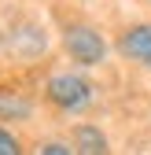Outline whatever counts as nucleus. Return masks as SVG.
Instances as JSON below:
<instances>
[{"instance_id": "nucleus-2", "label": "nucleus", "mask_w": 151, "mask_h": 155, "mask_svg": "<svg viewBox=\"0 0 151 155\" xmlns=\"http://www.w3.org/2000/svg\"><path fill=\"white\" fill-rule=\"evenodd\" d=\"M63 45L70 52V59H78L81 67H96V63H103V55H107V41L92 26H70L63 33Z\"/></svg>"}, {"instance_id": "nucleus-3", "label": "nucleus", "mask_w": 151, "mask_h": 155, "mask_svg": "<svg viewBox=\"0 0 151 155\" xmlns=\"http://www.w3.org/2000/svg\"><path fill=\"white\" fill-rule=\"evenodd\" d=\"M125 59H137L144 67H151V26H133L122 41H118Z\"/></svg>"}, {"instance_id": "nucleus-7", "label": "nucleus", "mask_w": 151, "mask_h": 155, "mask_svg": "<svg viewBox=\"0 0 151 155\" xmlns=\"http://www.w3.org/2000/svg\"><path fill=\"white\" fill-rule=\"evenodd\" d=\"M41 151H44V155H70L74 148H66V144H59V140H52V144H44Z\"/></svg>"}, {"instance_id": "nucleus-1", "label": "nucleus", "mask_w": 151, "mask_h": 155, "mask_svg": "<svg viewBox=\"0 0 151 155\" xmlns=\"http://www.w3.org/2000/svg\"><path fill=\"white\" fill-rule=\"evenodd\" d=\"M48 100L63 111H85L92 100V85L78 74H55L48 81Z\"/></svg>"}, {"instance_id": "nucleus-6", "label": "nucleus", "mask_w": 151, "mask_h": 155, "mask_svg": "<svg viewBox=\"0 0 151 155\" xmlns=\"http://www.w3.org/2000/svg\"><path fill=\"white\" fill-rule=\"evenodd\" d=\"M22 148H18V140L11 137L8 129H0V155H18Z\"/></svg>"}, {"instance_id": "nucleus-4", "label": "nucleus", "mask_w": 151, "mask_h": 155, "mask_svg": "<svg viewBox=\"0 0 151 155\" xmlns=\"http://www.w3.org/2000/svg\"><path fill=\"white\" fill-rule=\"evenodd\" d=\"M74 151L103 155V151H107V137H103L96 126H78V129H74Z\"/></svg>"}, {"instance_id": "nucleus-5", "label": "nucleus", "mask_w": 151, "mask_h": 155, "mask_svg": "<svg viewBox=\"0 0 151 155\" xmlns=\"http://www.w3.org/2000/svg\"><path fill=\"white\" fill-rule=\"evenodd\" d=\"M33 114V104L26 100V96L18 92H0V118H11V122H22Z\"/></svg>"}]
</instances>
